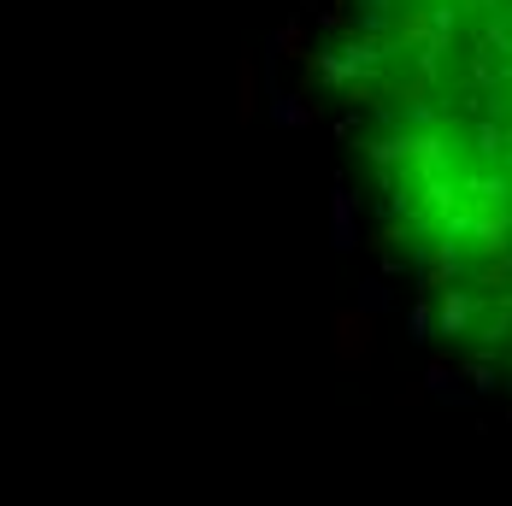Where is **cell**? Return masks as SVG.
<instances>
[{
	"label": "cell",
	"instance_id": "obj_1",
	"mask_svg": "<svg viewBox=\"0 0 512 506\" xmlns=\"http://www.w3.org/2000/svg\"><path fill=\"white\" fill-rule=\"evenodd\" d=\"M371 354V318L365 312H342L336 318V359L342 365H354V359Z\"/></svg>",
	"mask_w": 512,
	"mask_h": 506
},
{
	"label": "cell",
	"instance_id": "obj_2",
	"mask_svg": "<svg viewBox=\"0 0 512 506\" xmlns=\"http://www.w3.org/2000/svg\"><path fill=\"white\" fill-rule=\"evenodd\" d=\"M254 112H259V65L254 59H242V65H236V118L248 124Z\"/></svg>",
	"mask_w": 512,
	"mask_h": 506
}]
</instances>
